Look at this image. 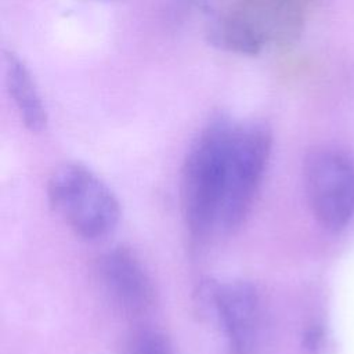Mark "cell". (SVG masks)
Segmentation results:
<instances>
[{
  "label": "cell",
  "instance_id": "8",
  "mask_svg": "<svg viewBox=\"0 0 354 354\" xmlns=\"http://www.w3.org/2000/svg\"><path fill=\"white\" fill-rule=\"evenodd\" d=\"M4 76L8 94L26 129L32 133L44 130L47 126V111L35 79L25 62L11 50L4 51Z\"/></svg>",
  "mask_w": 354,
  "mask_h": 354
},
{
  "label": "cell",
  "instance_id": "4",
  "mask_svg": "<svg viewBox=\"0 0 354 354\" xmlns=\"http://www.w3.org/2000/svg\"><path fill=\"white\" fill-rule=\"evenodd\" d=\"M271 152L270 131L257 123L234 124L217 225L238 227L252 209Z\"/></svg>",
  "mask_w": 354,
  "mask_h": 354
},
{
  "label": "cell",
  "instance_id": "1",
  "mask_svg": "<svg viewBox=\"0 0 354 354\" xmlns=\"http://www.w3.org/2000/svg\"><path fill=\"white\" fill-rule=\"evenodd\" d=\"M234 124L227 118L212 120L187 153L181 198L194 235H203L217 225Z\"/></svg>",
  "mask_w": 354,
  "mask_h": 354
},
{
  "label": "cell",
  "instance_id": "9",
  "mask_svg": "<svg viewBox=\"0 0 354 354\" xmlns=\"http://www.w3.org/2000/svg\"><path fill=\"white\" fill-rule=\"evenodd\" d=\"M126 354H174L167 337L153 329H138L127 339Z\"/></svg>",
  "mask_w": 354,
  "mask_h": 354
},
{
  "label": "cell",
  "instance_id": "2",
  "mask_svg": "<svg viewBox=\"0 0 354 354\" xmlns=\"http://www.w3.org/2000/svg\"><path fill=\"white\" fill-rule=\"evenodd\" d=\"M304 25L303 0H236L212 25L213 44L241 55H257L267 46H288Z\"/></svg>",
  "mask_w": 354,
  "mask_h": 354
},
{
  "label": "cell",
  "instance_id": "5",
  "mask_svg": "<svg viewBox=\"0 0 354 354\" xmlns=\"http://www.w3.org/2000/svg\"><path fill=\"white\" fill-rule=\"evenodd\" d=\"M308 205L318 223L330 231L344 228L354 216V165L333 149H315L304 162Z\"/></svg>",
  "mask_w": 354,
  "mask_h": 354
},
{
  "label": "cell",
  "instance_id": "6",
  "mask_svg": "<svg viewBox=\"0 0 354 354\" xmlns=\"http://www.w3.org/2000/svg\"><path fill=\"white\" fill-rule=\"evenodd\" d=\"M201 297L227 339L231 354H250L259 333L260 301L254 286L246 281L206 282Z\"/></svg>",
  "mask_w": 354,
  "mask_h": 354
},
{
  "label": "cell",
  "instance_id": "7",
  "mask_svg": "<svg viewBox=\"0 0 354 354\" xmlns=\"http://www.w3.org/2000/svg\"><path fill=\"white\" fill-rule=\"evenodd\" d=\"M97 271L111 301L127 315H142L153 306L152 279L129 249L118 246L105 252L98 260Z\"/></svg>",
  "mask_w": 354,
  "mask_h": 354
},
{
  "label": "cell",
  "instance_id": "3",
  "mask_svg": "<svg viewBox=\"0 0 354 354\" xmlns=\"http://www.w3.org/2000/svg\"><path fill=\"white\" fill-rule=\"evenodd\" d=\"M47 195L51 207L84 239H100L118 224L120 209L116 196L83 165L59 166L48 180Z\"/></svg>",
  "mask_w": 354,
  "mask_h": 354
}]
</instances>
